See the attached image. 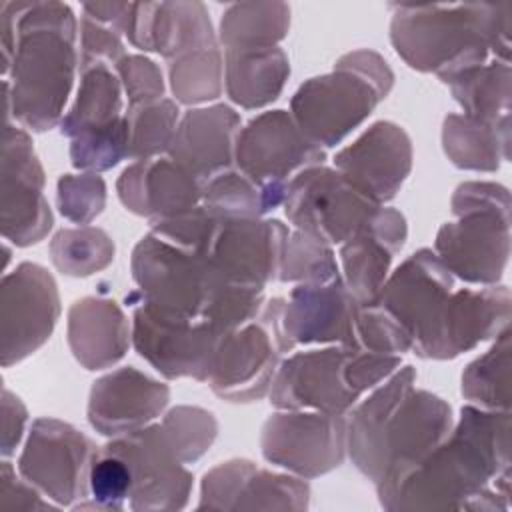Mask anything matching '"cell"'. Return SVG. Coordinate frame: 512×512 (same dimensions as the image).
I'll use <instances>...</instances> for the list:
<instances>
[{
  "label": "cell",
  "mask_w": 512,
  "mask_h": 512,
  "mask_svg": "<svg viewBox=\"0 0 512 512\" xmlns=\"http://www.w3.org/2000/svg\"><path fill=\"white\" fill-rule=\"evenodd\" d=\"M510 410L460 408L448 436L402 480L384 510H508Z\"/></svg>",
  "instance_id": "cell-1"
},
{
  "label": "cell",
  "mask_w": 512,
  "mask_h": 512,
  "mask_svg": "<svg viewBox=\"0 0 512 512\" xmlns=\"http://www.w3.org/2000/svg\"><path fill=\"white\" fill-rule=\"evenodd\" d=\"M76 30L64 2H0L6 122L32 132L60 124L78 70Z\"/></svg>",
  "instance_id": "cell-2"
},
{
  "label": "cell",
  "mask_w": 512,
  "mask_h": 512,
  "mask_svg": "<svg viewBox=\"0 0 512 512\" xmlns=\"http://www.w3.org/2000/svg\"><path fill=\"white\" fill-rule=\"evenodd\" d=\"M390 42L396 54L442 82L494 56L510 62V2L390 4Z\"/></svg>",
  "instance_id": "cell-3"
},
{
  "label": "cell",
  "mask_w": 512,
  "mask_h": 512,
  "mask_svg": "<svg viewBox=\"0 0 512 512\" xmlns=\"http://www.w3.org/2000/svg\"><path fill=\"white\" fill-rule=\"evenodd\" d=\"M394 72L374 50L342 54L326 74L304 80L290 98V114L320 148L338 146L388 98Z\"/></svg>",
  "instance_id": "cell-4"
},
{
  "label": "cell",
  "mask_w": 512,
  "mask_h": 512,
  "mask_svg": "<svg viewBox=\"0 0 512 512\" xmlns=\"http://www.w3.org/2000/svg\"><path fill=\"white\" fill-rule=\"evenodd\" d=\"M450 208L456 220L438 228L434 254L466 284H498L510 258L508 188L486 180L460 182L452 192Z\"/></svg>",
  "instance_id": "cell-5"
},
{
  "label": "cell",
  "mask_w": 512,
  "mask_h": 512,
  "mask_svg": "<svg viewBox=\"0 0 512 512\" xmlns=\"http://www.w3.org/2000/svg\"><path fill=\"white\" fill-rule=\"evenodd\" d=\"M130 272L138 286L136 292L152 308L168 316L202 322L228 284L204 256L152 232L136 242Z\"/></svg>",
  "instance_id": "cell-6"
},
{
  "label": "cell",
  "mask_w": 512,
  "mask_h": 512,
  "mask_svg": "<svg viewBox=\"0 0 512 512\" xmlns=\"http://www.w3.org/2000/svg\"><path fill=\"white\" fill-rule=\"evenodd\" d=\"M282 310L284 298L274 296L256 318L222 340L208 376L220 400L250 404L268 396L284 354L294 350L282 330Z\"/></svg>",
  "instance_id": "cell-7"
},
{
  "label": "cell",
  "mask_w": 512,
  "mask_h": 512,
  "mask_svg": "<svg viewBox=\"0 0 512 512\" xmlns=\"http://www.w3.org/2000/svg\"><path fill=\"white\" fill-rule=\"evenodd\" d=\"M452 426L450 404L430 390L412 388L394 406L378 434L368 474L382 508L412 468L448 436Z\"/></svg>",
  "instance_id": "cell-8"
},
{
  "label": "cell",
  "mask_w": 512,
  "mask_h": 512,
  "mask_svg": "<svg viewBox=\"0 0 512 512\" xmlns=\"http://www.w3.org/2000/svg\"><path fill=\"white\" fill-rule=\"evenodd\" d=\"M132 306V346L166 380L192 378L208 382L214 358L226 336L208 322L162 314L136 290L126 296Z\"/></svg>",
  "instance_id": "cell-9"
},
{
  "label": "cell",
  "mask_w": 512,
  "mask_h": 512,
  "mask_svg": "<svg viewBox=\"0 0 512 512\" xmlns=\"http://www.w3.org/2000/svg\"><path fill=\"white\" fill-rule=\"evenodd\" d=\"M282 206L294 230L334 248L350 240L380 204L362 194L336 168L318 164L304 168L288 182Z\"/></svg>",
  "instance_id": "cell-10"
},
{
  "label": "cell",
  "mask_w": 512,
  "mask_h": 512,
  "mask_svg": "<svg viewBox=\"0 0 512 512\" xmlns=\"http://www.w3.org/2000/svg\"><path fill=\"white\" fill-rule=\"evenodd\" d=\"M98 446L70 422L36 418L18 456V474L60 508L88 496V472Z\"/></svg>",
  "instance_id": "cell-11"
},
{
  "label": "cell",
  "mask_w": 512,
  "mask_h": 512,
  "mask_svg": "<svg viewBox=\"0 0 512 512\" xmlns=\"http://www.w3.org/2000/svg\"><path fill=\"white\" fill-rule=\"evenodd\" d=\"M44 168L24 126L4 124L0 154V228L18 248L38 244L54 226Z\"/></svg>",
  "instance_id": "cell-12"
},
{
  "label": "cell",
  "mask_w": 512,
  "mask_h": 512,
  "mask_svg": "<svg viewBox=\"0 0 512 512\" xmlns=\"http://www.w3.org/2000/svg\"><path fill=\"white\" fill-rule=\"evenodd\" d=\"M266 462L312 480L340 468L346 452V416L316 410H278L260 430Z\"/></svg>",
  "instance_id": "cell-13"
},
{
  "label": "cell",
  "mask_w": 512,
  "mask_h": 512,
  "mask_svg": "<svg viewBox=\"0 0 512 512\" xmlns=\"http://www.w3.org/2000/svg\"><path fill=\"white\" fill-rule=\"evenodd\" d=\"M54 276L36 262H20L0 284V364L10 368L42 348L60 318Z\"/></svg>",
  "instance_id": "cell-14"
},
{
  "label": "cell",
  "mask_w": 512,
  "mask_h": 512,
  "mask_svg": "<svg viewBox=\"0 0 512 512\" xmlns=\"http://www.w3.org/2000/svg\"><path fill=\"white\" fill-rule=\"evenodd\" d=\"M452 290L454 276L432 248H420L388 274L372 304L382 306L406 330L416 356L430 360L438 322Z\"/></svg>",
  "instance_id": "cell-15"
},
{
  "label": "cell",
  "mask_w": 512,
  "mask_h": 512,
  "mask_svg": "<svg viewBox=\"0 0 512 512\" xmlns=\"http://www.w3.org/2000/svg\"><path fill=\"white\" fill-rule=\"evenodd\" d=\"M106 446L120 454L130 468V510L172 512L188 506L194 476L174 454L160 428V422H152L130 434L110 438Z\"/></svg>",
  "instance_id": "cell-16"
},
{
  "label": "cell",
  "mask_w": 512,
  "mask_h": 512,
  "mask_svg": "<svg viewBox=\"0 0 512 512\" xmlns=\"http://www.w3.org/2000/svg\"><path fill=\"white\" fill-rule=\"evenodd\" d=\"M268 398L278 410L346 416L360 400L348 380V348L330 344L290 354L280 362Z\"/></svg>",
  "instance_id": "cell-17"
},
{
  "label": "cell",
  "mask_w": 512,
  "mask_h": 512,
  "mask_svg": "<svg viewBox=\"0 0 512 512\" xmlns=\"http://www.w3.org/2000/svg\"><path fill=\"white\" fill-rule=\"evenodd\" d=\"M324 160V148L300 130L290 110H266L236 136L234 166L258 182L288 184L298 172Z\"/></svg>",
  "instance_id": "cell-18"
},
{
  "label": "cell",
  "mask_w": 512,
  "mask_h": 512,
  "mask_svg": "<svg viewBox=\"0 0 512 512\" xmlns=\"http://www.w3.org/2000/svg\"><path fill=\"white\" fill-rule=\"evenodd\" d=\"M306 478L258 468L248 458H230L210 468L200 482L198 510H308Z\"/></svg>",
  "instance_id": "cell-19"
},
{
  "label": "cell",
  "mask_w": 512,
  "mask_h": 512,
  "mask_svg": "<svg viewBox=\"0 0 512 512\" xmlns=\"http://www.w3.org/2000/svg\"><path fill=\"white\" fill-rule=\"evenodd\" d=\"M288 234L276 218L218 220L204 258L228 282L266 288L278 278Z\"/></svg>",
  "instance_id": "cell-20"
},
{
  "label": "cell",
  "mask_w": 512,
  "mask_h": 512,
  "mask_svg": "<svg viewBox=\"0 0 512 512\" xmlns=\"http://www.w3.org/2000/svg\"><path fill=\"white\" fill-rule=\"evenodd\" d=\"M412 160L408 132L392 120H378L336 152L334 168L362 194L384 206L398 196L412 172Z\"/></svg>",
  "instance_id": "cell-21"
},
{
  "label": "cell",
  "mask_w": 512,
  "mask_h": 512,
  "mask_svg": "<svg viewBox=\"0 0 512 512\" xmlns=\"http://www.w3.org/2000/svg\"><path fill=\"white\" fill-rule=\"evenodd\" d=\"M168 402V384L134 366H122L92 382L86 416L98 434L116 438L152 424Z\"/></svg>",
  "instance_id": "cell-22"
},
{
  "label": "cell",
  "mask_w": 512,
  "mask_h": 512,
  "mask_svg": "<svg viewBox=\"0 0 512 512\" xmlns=\"http://www.w3.org/2000/svg\"><path fill=\"white\" fill-rule=\"evenodd\" d=\"M124 36L132 46L156 52L168 62L194 50L220 46L208 8L198 0L132 2Z\"/></svg>",
  "instance_id": "cell-23"
},
{
  "label": "cell",
  "mask_w": 512,
  "mask_h": 512,
  "mask_svg": "<svg viewBox=\"0 0 512 512\" xmlns=\"http://www.w3.org/2000/svg\"><path fill=\"white\" fill-rule=\"evenodd\" d=\"M510 316L512 296L504 284L452 290L438 322L430 360H454L494 340L508 328Z\"/></svg>",
  "instance_id": "cell-24"
},
{
  "label": "cell",
  "mask_w": 512,
  "mask_h": 512,
  "mask_svg": "<svg viewBox=\"0 0 512 512\" xmlns=\"http://www.w3.org/2000/svg\"><path fill=\"white\" fill-rule=\"evenodd\" d=\"M358 308L342 276L324 284H296L284 298L282 330L292 346H352Z\"/></svg>",
  "instance_id": "cell-25"
},
{
  "label": "cell",
  "mask_w": 512,
  "mask_h": 512,
  "mask_svg": "<svg viewBox=\"0 0 512 512\" xmlns=\"http://www.w3.org/2000/svg\"><path fill=\"white\" fill-rule=\"evenodd\" d=\"M202 182L170 156L134 160L116 180L122 206L154 224L202 204Z\"/></svg>",
  "instance_id": "cell-26"
},
{
  "label": "cell",
  "mask_w": 512,
  "mask_h": 512,
  "mask_svg": "<svg viewBox=\"0 0 512 512\" xmlns=\"http://www.w3.org/2000/svg\"><path fill=\"white\" fill-rule=\"evenodd\" d=\"M408 238L406 216L388 206H378L370 220L340 244L342 280L360 304H372L384 286L394 256Z\"/></svg>",
  "instance_id": "cell-27"
},
{
  "label": "cell",
  "mask_w": 512,
  "mask_h": 512,
  "mask_svg": "<svg viewBox=\"0 0 512 512\" xmlns=\"http://www.w3.org/2000/svg\"><path fill=\"white\" fill-rule=\"evenodd\" d=\"M240 128V114L228 104L194 106L180 116L166 156L204 184L234 166Z\"/></svg>",
  "instance_id": "cell-28"
},
{
  "label": "cell",
  "mask_w": 512,
  "mask_h": 512,
  "mask_svg": "<svg viewBox=\"0 0 512 512\" xmlns=\"http://www.w3.org/2000/svg\"><path fill=\"white\" fill-rule=\"evenodd\" d=\"M66 338L82 368L106 370L126 356L132 344V322L116 300L84 296L68 308Z\"/></svg>",
  "instance_id": "cell-29"
},
{
  "label": "cell",
  "mask_w": 512,
  "mask_h": 512,
  "mask_svg": "<svg viewBox=\"0 0 512 512\" xmlns=\"http://www.w3.org/2000/svg\"><path fill=\"white\" fill-rule=\"evenodd\" d=\"M288 76L290 60L280 46L224 50V88L244 110H258L278 100Z\"/></svg>",
  "instance_id": "cell-30"
},
{
  "label": "cell",
  "mask_w": 512,
  "mask_h": 512,
  "mask_svg": "<svg viewBox=\"0 0 512 512\" xmlns=\"http://www.w3.org/2000/svg\"><path fill=\"white\" fill-rule=\"evenodd\" d=\"M442 150L460 170L496 172L510 160V116L488 122L468 114H448L442 122Z\"/></svg>",
  "instance_id": "cell-31"
},
{
  "label": "cell",
  "mask_w": 512,
  "mask_h": 512,
  "mask_svg": "<svg viewBox=\"0 0 512 512\" xmlns=\"http://www.w3.org/2000/svg\"><path fill=\"white\" fill-rule=\"evenodd\" d=\"M286 188L288 184L258 182L232 166L204 182L202 206L216 220L264 218L284 202Z\"/></svg>",
  "instance_id": "cell-32"
},
{
  "label": "cell",
  "mask_w": 512,
  "mask_h": 512,
  "mask_svg": "<svg viewBox=\"0 0 512 512\" xmlns=\"http://www.w3.org/2000/svg\"><path fill=\"white\" fill-rule=\"evenodd\" d=\"M290 30L286 2H236L220 18L218 44L224 50L278 46Z\"/></svg>",
  "instance_id": "cell-33"
},
{
  "label": "cell",
  "mask_w": 512,
  "mask_h": 512,
  "mask_svg": "<svg viewBox=\"0 0 512 512\" xmlns=\"http://www.w3.org/2000/svg\"><path fill=\"white\" fill-rule=\"evenodd\" d=\"M510 82V62L496 58L444 80L452 98L462 106V114L488 122L510 116Z\"/></svg>",
  "instance_id": "cell-34"
},
{
  "label": "cell",
  "mask_w": 512,
  "mask_h": 512,
  "mask_svg": "<svg viewBox=\"0 0 512 512\" xmlns=\"http://www.w3.org/2000/svg\"><path fill=\"white\" fill-rule=\"evenodd\" d=\"M122 84L110 66H92L80 72V86L70 110L58 128L66 138L82 130L102 128L122 118Z\"/></svg>",
  "instance_id": "cell-35"
},
{
  "label": "cell",
  "mask_w": 512,
  "mask_h": 512,
  "mask_svg": "<svg viewBox=\"0 0 512 512\" xmlns=\"http://www.w3.org/2000/svg\"><path fill=\"white\" fill-rule=\"evenodd\" d=\"M460 392L468 404L484 410H510V328L474 358L462 372Z\"/></svg>",
  "instance_id": "cell-36"
},
{
  "label": "cell",
  "mask_w": 512,
  "mask_h": 512,
  "mask_svg": "<svg viewBox=\"0 0 512 512\" xmlns=\"http://www.w3.org/2000/svg\"><path fill=\"white\" fill-rule=\"evenodd\" d=\"M54 268L70 278H88L114 262L116 244L98 226H76L58 230L48 246Z\"/></svg>",
  "instance_id": "cell-37"
},
{
  "label": "cell",
  "mask_w": 512,
  "mask_h": 512,
  "mask_svg": "<svg viewBox=\"0 0 512 512\" xmlns=\"http://www.w3.org/2000/svg\"><path fill=\"white\" fill-rule=\"evenodd\" d=\"M168 80L180 104L194 108L216 100L224 90V54L220 46L194 50L170 60Z\"/></svg>",
  "instance_id": "cell-38"
},
{
  "label": "cell",
  "mask_w": 512,
  "mask_h": 512,
  "mask_svg": "<svg viewBox=\"0 0 512 512\" xmlns=\"http://www.w3.org/2000/svg\"><path fill=\"white\" fill-rule=\"evenodd\" d=\"M128 126V158L148 160L168 152L174 138L180 108L170 98L128 106L124 112Z\"/></svg>",
  "instance_id": "cell-39"
},
{
  "label": "cell",
  "mask_w": 512,
  "mask_h": 512,
  "mask_svg": "<svg viewBox=\"0 0 512 512\" xmlns=\"http://www.w3.org/2000/svg\"><path fill=\"white\" fill-rule=\"evenodd\" d=\"M340 276L332 246L302 230H292L288 234L278 270L280 282L324 284Z\"/></svg>",
  "instance_id": "cell-40"
},
{
  "label": "cell",
  "mask_w": 512,
  "mask_h": 512,
  "mask_svg": "<svg viewBox=\"0 0 512 512\" xmlns=\"http://www.w3.org/2000/svg\"><path fill=\"white\" fill-rule=\"evenodd\" d=\"M160 428L172 446L174 454L184 464H194L200 460L214 444L218 436L216 416L202 406H174L162 420Z\"/></svg>",
  "instance_id": "cell-41"
},
{
  "label": "cell",
  "mask_w": 512,
  "mask_h": 512,
  "mask_svg": "<svg viewBox=\"0 0 512 512\" xmlns=\"http://www.w3.org/2000/svg\"><path fill=\"white\" fill-rule=\"evenodd\" d=\"M132 494L126 460L106 444L98 446L88 472V496L72 510H124Z\"/></svg>",
  "instance_id": "cell-42"
},
{
  "label": "cell",
  "mask_w": 512,
  "mask_h": 512,
  "mask_svg": "<svg viewBox=\"0 0 512 512\" xmlns=\"http://www.w3.org/2000/svg\"><path fill=\"white\" fill-rule=\"evenodd\" d=\"M128 158V126L126 118L78 132L70 138V162L80 172H106Z\"/></svg>",
  "instance_id": "cell-43"
},
{
  "label": "cell",
  "mask_w": 512,
  "mask_h": 512,
  "mask_svg": "<svg viewBox=\"0 0 512 512\" xmlns=\"http://www.w3.org/2000/svg\"><path fill=\"white\" fill-rule=\"evenodd\" d=\"M350 348L386 356H404L406 352H412V342L406 330L382 306L360 304Z\"/></svg>",
  "instance_id": "cell-44"
},
{
  "label": "cell",
  "mask_w": 512,
  "mask_h": 512,
  "mask_svg": "<svg viewBox=\"0 0 512 512\" xmlns=\"http://www.w3.org/2000/svg\"><path fill=\"white\" fill-rule=\"evenodd\" d=\"M56 206L66 220L88 226L106 206L104 178L94 172L62 174L56 182Z\"/></svg>",
  "instance_id": "cell-45"
},
{
  "label": "cell",
  "mask_w": 512,
  "mask_h": 512,
  "mask_svg": "<svg viewBox=\"0 0 512 512\" xmlns=\"http://www.w3.org/2000/svg\"><path fill=\"white\" fill-rule=\"evenodd\" d=\"M218 220L200 204L178 216L150 224V232L184 250L206 256Z\"/></svg>",
  "instance_id": "cell-46"
},
{
  "label": "cell",
  "mask_w": 512,
  "mask_h": 512,
  "mask_svg": "<svg viewBox=\"0 0 512 512\" xmlns=\"http://www.w3.org/2000/svg\"><path fill=\"white\" fill-rule=\"evenodd\" d=\"M126 56L122 34L98 20L80 16V52H78V72L92 66H110Z\"/></svg>",
  "instance_id": "cell-47"
},
{
  "label": "cell",
  "mask_w": 512,
  "mask_h": 512,
  "mask_svg": "<svg viewBox=\"0 0 512 512\" xmlns=\"http://www.w3.org/2000/svg\"><path fill=\"white\" fill-rule=\"evenodd\" d=\"M120 78L122 90L128 98V106L146 104L164 98L166 84L160 66L142 56V54H126L114 68Z\"/></svg>",
  "instance_id": "cell-48"
},
{
  "label": "cell",
  "mask_w": 512,
  "mask_h": 512,
  "mask_svg": "<svg viewBox=\"0 0 512 512\" xmlns=\"http://www.w3.org/2000/svg\"><path fill=\"white\" fill-rule=\"evenodd\" d=\"M56 502L46 498L22 474L16 476L8 458L0 466V510H56Z\"/></svg>",
  "instance_id": "cell-49"
},
{
  "label": "cell",
  "mask_w": 512,
  "mask_h": 512,
  "mask_svg": "<svg viewBox=\"0 0 512 512\" xmlns=\"http://www.w3.org/2000/svg\"><path fill=\"white\" fill-rule=\"evenodd\" d=\"M0 410H2L0 452H2V458H10L16 452V448L24 436V428L28 422V410H26L24 402L14 392H10L6 386L2 388Z\"/></svg>",
  "instance_id": "cell-50"
},
{
  "label": "cell",
  "mask_w": 512,
  "mask_h": 512,
  "mask_svg": "<svg viewBox=\"0 0 512 512\" xmlns=\"http://www.w3.org/2000/svg\"><path fill=\"white\" fill-rule=\"evenodd\" d=\"M130 12H132V2H86V4H82L84 16L118 30L122 36L126 32Z\"/></svg>",
  "instance_id": "cell-51"
}]
</instances>
